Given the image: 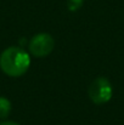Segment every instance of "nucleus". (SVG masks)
Listing matches in <instances>:
<instances>
[{
  "label": "nucleus",
  "mask_w": 124,
  "mask_h": 125,
  "mask_svg": "<svg viewBox=\"0 0 124 125\" xmlns=\"http://www.w3.org/2000/svg\"><path fill=\"white\" fill-rule=\"evenodd\" d=\"M55 46L52 37L47 33L35 34L29 42V51L35 57H45L47 56Z\"/></svg>",
  "instance_id": "obj_3"
},
{
  "label": "nucleus",
  "mask_w": 124,
  "mask_h": 125,
  "mask_svg": "<svg viewBox=\"0 0 124 125\" xmlns=\"http://www.w3.org/2000/svg\"><path fill=\"white\" fill-rule=\"evenodd\" d=\"M88 95L95 104H103L112 98L113 89L108 79L99 77L90 84L88 89Z\"/></svg>",
  "instance_id": "obj_2"
},
{
  "label": "nucleus",
  "mask_w": 124,
  "mask_h": 125,
  "mask_svg": "<svg viewBox=\"0 0 124 125\" xmlns=\"http://www.w3.org/2000/svg\"><path fill=\"white\" fill-rule=\"evenodd\" d=\"M83 2H84V0H68L67 6H68V9L71 11H76V10L82 7Z\"/></svg>",
  "instance_id": "obj_5"
},
{
  "label": "nucleus",
  "mask_w": 124,
  "mask_h": 125,
  "mask_svg": "<svg viewBox=\"0 0 124 125\" xmlns=\"http://www.w3.org/2000/svg\"><path fill=\"white\" fill-rule=\"evenodd\" d=\"M31 66L29 53L18 46H11L2 51L0 55V68L10 77L23 75Z\"/></svg>",
  "instance_id": "obj_1"
},
{
  "label": "nucleus",
  "mask_w": 124,
  "mask_h": 125,
  "mask_svg": "<svg viewBox=\"0 0 124 125\" xmlns=\"http://www.w3.org/2000/svg\"><path fill=\"white\" fill-rule=\"evenodd\" d=\"M0 125H20V124H17L15 122H4V123H1Z\"/></svg>",
  "instance_id": "obj_6"
},
{
  "label": "nucleus",
  "mask_w": 124,
  "mask_h": 125,
  "mask_svg": "<svg viewBox=\"0 0 124 125\" xmlns=\"http://www.w3.org/2000/svg\"><path fill=\"white\" fill-rule=\"evenodd\" d=\"M11 112V102L9 98L0 96V119H5L9 117Z\"/></svg>",
  "instance_id": "obj_4"
}]
</instances>
